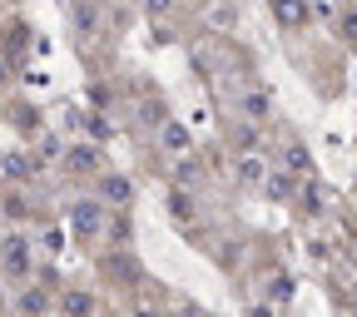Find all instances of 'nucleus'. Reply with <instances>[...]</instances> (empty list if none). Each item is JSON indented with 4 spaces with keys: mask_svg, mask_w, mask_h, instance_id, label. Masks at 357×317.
<instances>
[{
    "mask_svg": "<svg viewBox=\"0 0 357 317\" xmlns=\"http://www.w3.org/2000/svg\"><path fill=\"white\" fill-rule=\"evenodd\" d=\"M105 194H109L114 203H124V199H129V184H124V178H105Z\"/></svg>",
    "mask_w": 357,
    "mask_h": 317,
    "instance_id": "20e7f679",
    "label": "nucleus"
},
{
    "mask_svg": "<svg viewBox=\"0 0 357 317\" xmlns=\"http://www.w3.org/2000/svg\"><path fill=\"white\" fill-rule=\"evenodd\" d=\"M70 169H95V149H89V144H75V149H70Z\"/></svg>",
    "mask_w": 357,
    "mask_h": 317,
    "instance_id": "7ed1b4c3",
    "label": "nucleus"
},
{
    "mask_svg": "<svg viewBox=\"0 0 357 317\" xmlns=\"http://www.w3.org/2000/svg\"><path fill=\"white\" fill-rule=\"evenodd\" d=\"M0 84H6V60H0Z\"/></svg>",
    "mask_w": 357,
    "mask_h": 317,
    "instance_id": "0eeeda50",
    "label": "nucleus"
},
{
    "mask_svg": "<svg viewBox=\"0 0 357 317\" xmlns=\"http://www.w3.org/2000/svg\"><path fill=\"white\" fill-rule=\"evenodd\" d=\"M139 317H154V312H139Z\"/></svg>",
    "mask_w": 357,
    "mask_h": 317,
    "instance_id": "6e6552de",
    "label": "nucleus"
},
{
    "mask_svg": "<svg viewBox=\"0 0 357 317\" xmlns=\"http://www.w3.org/2000/svg\"><path fill=\"white\" fill-rule=\"evenodd\" d=\"M89 312H95L89 293H65V317H89Z\"/></svg>",
    "mask_w": 357,
    "mask_h": 317,
    "instance_id": "f03ea898",
    "label": "nucleus"
},
{
    "mask_svg": "<svg viewBox=\"0 0 357 317\" xmlns=\"http://www.w3.org/2000/svg\"><path fill=\"white\" fill-rule=\"evenodd\" d=\"M75 229H79V233L95 229V208H79V213H75Z\"/></svg>",
    "mask_w": 357,
    "mask_h": 317,
    "instance_id": "423d86ee",
    "label": "nucleus"
},
{
    "mask_svg": "<svg viewBox=\"0 0 357 317\" xmlns=\"http://www.w3.org/2000/svg\"><path fill=\"white\" fill-rule=\"evenodd\" d=\"M40 307H45L40 293H25V297H20V312H25V317H40Z\"/></svg>",
    "mask_w": 357,
    "mask_h": 317,
    "instance_id": "39448f33",
    "label": "nucleus"
},
{
    "mask_svg": "<svg viewBox=\"0 0 357 317\" xmlns=\"http://www.w3.org/2000/svg\"><path fill=\"white\" fill-rule=\"evenodd\" d=\"M6 268H10L15 278L30 268V243H25V238H6Z\"/></svg>",
    "mask_w": 357,
    "mask_h": 317,
    "instance_id": "f257e3e1",
    "label": "nucleus"
}]
</instances>
